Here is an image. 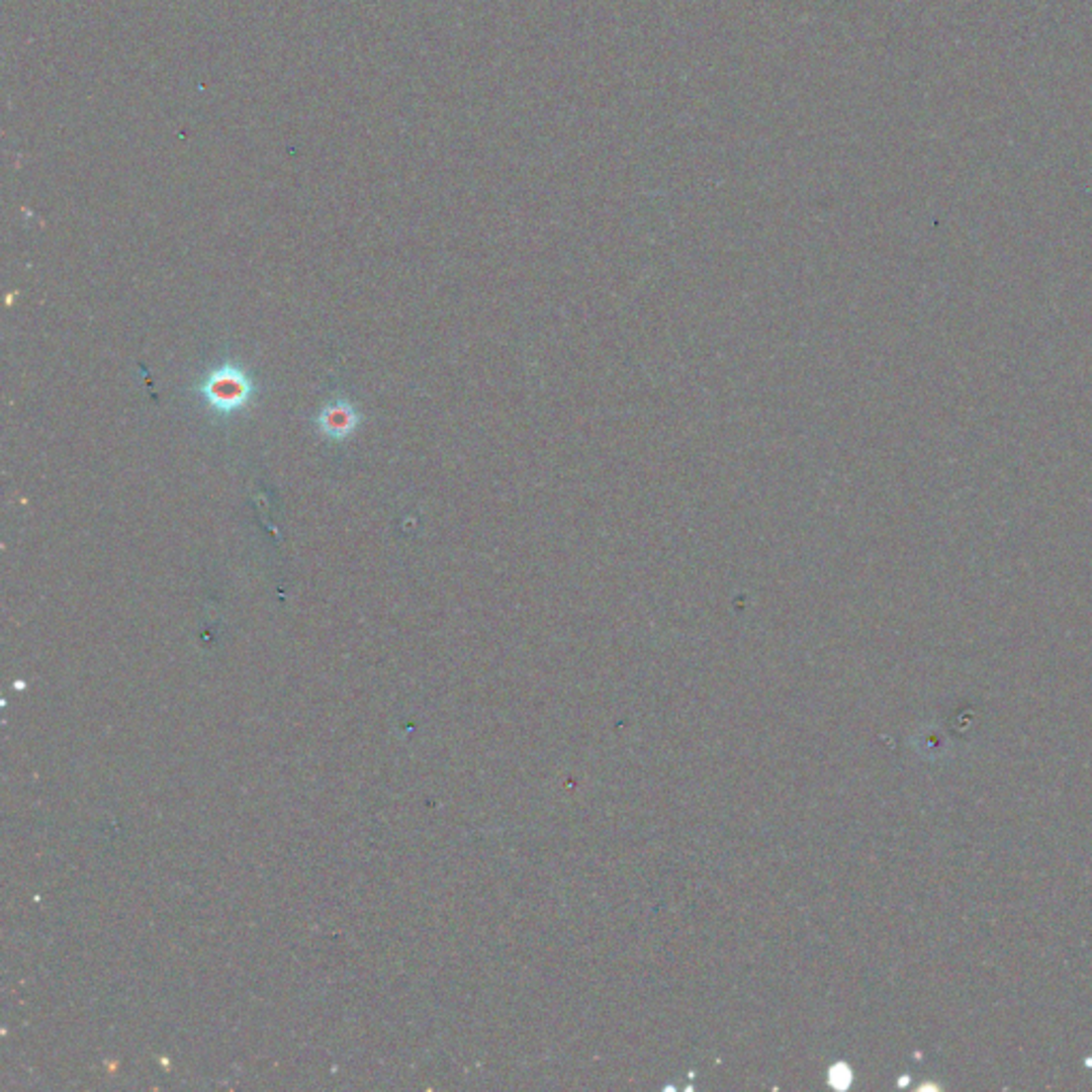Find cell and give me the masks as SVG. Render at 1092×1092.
Segmentation results:
<instances>
[{
    "mask_svg": "<svg viewBox=\"0 0 1092 1092\" xmlns=\"http://www.w3.org/2000/svg\"><path fill=\"white\" fill-rule=\"evenodd\" d=\"M317 422H318L320 433H324L326 438L344 440L354 429H357L359 416H357V412H354V408L350 404L337 402V404L326 406L322 412L318 414Z\"/></svg>",
    "mask_w": 1092,
    "mask_h": 1092,
    "instance_id": "7a4b0ae2",
    "label": "cell"
},
{
    "mask_svg": "<svg viewBox=\"0 0 1092 1092\" xmlns=\"http://www.w3.org/2000/svg\"><path fill=\"white\" fill-rule=\"evenodd\" d=\"M252 393H254V387L248 374H245L241 367L228 365V363L216 367L214 372H210V376L205 378L201 387V395L205 398V402H208L216 412L221 414L237 412V410H241L250 402Z\"/></svg>",
    "mask_w": 1092,
    "mask_h": 1092,
    "instance_id": "6da1fadb",
    "label": "cell"
}]
</instances>
